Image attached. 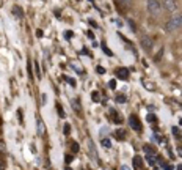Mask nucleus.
<instances>
[{
  "label": "nucleus",
  "mask_w": 182,
  "mask_h": 170,
  "mask_svg": "<svg viewBox=\"0 0 182 170\" xmlns=\"http://www.w3.org/2000/svg\"><path fill=\"white\" fill-rule=\"evenodd\" d=\"M146 161H148V164L149 165H154L155 164V158H154V154H146Z\"/></svg>",
  "instance_id": "nucleus-13"
},
{
  "label": "nucleus",
  "mask_w": 182,
  "mask_h": 170,
  "mask_svg": "<svg viewBox=\"0 0 182 170\" xmlns=\"http://www.w3.org/2000/svg\"><path fill=\"white\" fill-rule=\"evenodd\" d=\"M115 99L118 101V103H121V104H124V103L127 101V99H126V96H124V95H118V96L115 98Z\"/></svg>",
  "instance_id": "nucleus-18"
},
{
  "label": "nucleus",
  "mask_w": 182,
  "mask_h": 170,
  "mask_svg": "<svg viewBox=\"0 0 182 170\" xmlns=\"http://www.w3.org/2000/svg\"><path fill=\"white\" fill-rule=\"evenodd\" d=\"M90 2H93V0H90Z\"/></svg>",
  "instance_id": "nucleus-43"
},
{
  "label": "nucleus",
  "mask_w": 182,
  "mask_h": 170,
  "mask_svg": "<svg viewBox=\"0 0 182 170\" xmlns=\"http://www.w3.org/2000/svg\"><path fill=\"white\" fill-rule=\"evenodd\" d=\"M145 153L146 154H155V148H152L151 145H145Z\"/></svg>",
  "instance_id": "nucleus-14"
},
{
  "label": "nucleus",
  "mask_w": 182,
  "mask_h": 170,
  "mask_svg": "<svg viewBox=\"0 0 182 170\" xmlns=\"http://www.w3.org/2000/svg\"><path fill=\"white\" fill-rule=\"evenodd\" d=\"M129 125H130V128L134 129V131H137V132L141 131V123H140V120H138L137 115H130L129 117Z\"/></svg>",
  "instance_id": "nucleus-3"
},
{
  "label": "nucleus",
  "mask_w": 182,
  "mask_h": 170,
  "mask_svg": "<svg viewBox=\"0 0 182 170\" xmlns=\"http://www.w3.org/2000/svg\"><path fill=\"white\" fill-rule=\"evenodd\" d=\"M101 145L104 147V148H110V147H112V142H110V139H102L101 140Z\"/></svg>",
  "instance_id": "nucleus-16"
},
{
  "label": "nucleus",
  "mask_w": 182,
  "mask_h": 170,
  "mask_svg": "<svg viewBox=\"0 0 182 170\" xmlns=\"http://www.w3.org/2000/svg\"><path fill=\"white\" fill-rule=\"evenodd\" d=\"M57 109H58V115L61 118H65V112H63V109H61V106H60V104H57Z\"/></svg>",
  "instance_id": "nucleus-20"
},
{
  "label": "nucleus",
  "mask_w": 182,
  "mask_h": 170,
  "mask_svg": "<svg viewBox=\"0 0 182 170\" xmlns=\"http://www.w3.org/2000/svg\"><path fill=\"white\" fill-rule=\"evenodd\" d=\"M177 170H182V164H181V165H177Z\"/></svg>",
  "instance_id": "nucleus-39"
},
{
  "label": "nucleus",
  "mask_w": 182,
  "mask_h": 170,
  "mask_svg": "<svg viewBox=\"0 0 182 170\" xmlns=\"http://www.w3.org/2000/svg\"><path fill=\"white\" fill-rule=\"evenodd\" d=\"M181 27H182V14H174L168 22L165 24V30L170 32V33H171V32L179 30Z\"/></svg>",
  "instance_id": "nucleus-1"
},
{
  "label": "nucleus",
  "mask_w": 182,
  "mask_h": 170,
  "mask_svg": "<svg viewBox=\"0 0 182 170\" xmlns=\"http://www.w3.org/2000/svg\"><path fill=\"white\" fill-rule=\"evenodd\" d=\"M116 77L121 79V81H127V79H129V70H127V68H119V70H116Z\"/></svg>",
  "instance_id": "nucleus-6"
},
{
  "label": "nucleus",
  "mask_w": 182,
  "mask_h": 170,
  "mask_svg": "<svg viewBox=\"0 0 182 170\" xmlns=\"http://www.w3.org/2000/svg\"><path fill=\"white\" fill-rule=\"evenodd\" d=\"M154 170H159V169H157V167H154Z\"/></svg>",
  "instance_id": "nucleus-42"
},
{
  "label": "nucleus",
  "mask_w": 182,
  "mask_h": 170,
  "mask_svg": "<svg viewBox=\"0 0 182 170\" xmlns=\"http://www.w3.org/2000/svg\"><path fill=\"white\" fill-rule=\"evenodd\" d=\"M88 148H90V154L93 156V159H94L96 162H99V158H97V151H96V147H94V143H93L91 140H88Z\"/></svg>",
  "instance_id": "nucleus-7"
},
{
  "label": "nucleus",
  "mask_w": 182,
  "mask_h": 170,
  "mask_svg": "<svg viewBox=\"0 0 182 170\" xmlns=\"http://www.w3.org/2000/svg\"><path fill=\"white\" fill-rule=\"evenodd\" d=\"M177 154H179V156L182 158V148H177Z\"/></svg>",
  "instance_id": "nucleus-37"
},
{
  "label": "nucleus",
  "mask_w": 182,
  "mask_h": 170,
  "mask_svg": "<svg viewBox=\"0 0 182 170\" xmlns=\"http://www.w3.org/2000/svg\"><path fill=\"white\" fill-rule=\"evenodd\" d=\"M36 36H38V38H41V36H42V32H41V30H38V32H36Z\"/></svg>",
  "instance_id": "nucleus-35"
},
{
  "label": "nucleus",
  "mask_w": 182,
  "mask_h": 170,
  "mask_svg": "<svg viewBox=\"0 0 182 170\" xmlns=\"http://www.w3.org/2000/svg\"><path fill=\"white\" fill-rule=\"evenodd\" d=\"M121 170H130V169L127 167V165H123V167H121Z\"/></svg>",
  "instance_id": "nucleus-38"
},
{
  "label": "nucleus",
  "mask_w": 182,
  "mask_h": 170,
  "mask_svg": "<svg viewBox=\"0 0 182 170\" xmlns=\"http://www.w3.org/2000/svg\"><path fill=\"white\" fill-rule=\"evenodd\" d=\"M65 170H72V169H69V167H66V169H65Z\"/></svg>",
  "instance_id": "nucleus-40"
},
{
  "label": "nucleus",
  "mask_w": 182,
  "mask_h": 170,
  "mask_svg": "<svg viewBox=\"0 0 182 170\" xmlns=\"http://www.w3.org/2000/svg\"><path fill=\"white\" fill-rule=\"evenodd\" d=\"M35 73H36V77H38V79H41V71H39L38 61H35Z\"/></svg>",
  "instance_id": "nucleus-17"
},
{
  "label": "nucleus",
  "mask_w": 182,
  "mask_h": 170,
  "mask_svg": "<svg viewBox=\"0 0 182 170\" xmlns=\"http://www.w3.org/2000/svg\"><path fill=\"white\" fill-rule=\"evenodd\" d=\"M115 136H116L118 140H124L126 139V131H124V129H119V131L115 132Z\"/></svg>",
  "instance_id": "nucleus-10"
},
{
  "label": "nucleus",
  "mask_w": 182,
  "mask_h": 170,
  "mask_svg": "<svg viewBox=\"0 0 182 170\" xmlns=\"http://www.w3.org/2000/svg\"><path fill=\"white\" fill-rule=\"evenodd\" d=\"M115 2L121 6V8H124V10H126V8H129V6H132L134 0H115Z\"/></svg>",
  "instance_id": "nucleus-8"
},
{
  "label": "nucleus",
  "mask_w": 182,
  "mask_h": 170,
  "mask_svg": "<svg viewBox=\"0 0 182 170\" xmlns=\"http://www.w3.org/2000/svg\"><path fill=\"white\" fill-rule=\"evenodd\" d=\"M162 55H163V47L160 49L159 52H157V55H155V59H154V60H155V61H160V59H162Z\"/></svg>",
  "instance_id": "nucleus-19"
},
{
  "label": "nucleus",
  "mask_w": 182,
  "mask_h": 170,
  "mask_svg": "<svg viewBox=\"0 0 182 170\" xmlns=\"http://www.w3.org/2000/svg\"><path fill=\"white\" fill-rule=\"evenodd\" d=\"M146 118H148V121H151V123H152V121H157L155 115H152V114H149V115H148V117H146Z\"/></svg>",
  "instance_id": "nucleus-22"
},
{
  "label": "nucleus",
  "mask_w": 182,
  "mask_h": 170,
  "mask_svg": "<svg viewBox=\"0 0 182 170\" xmlns=\"http://www.w3.org/2000/svg\"><path fill=\"white\" fill-rule=\"evenodd\" d=\"M141 164H143L141 158H140V156H135V158H134V167H135V169H140Z\"/></svg>",
  "instance_id": "nucleus-12"
},
{
  "label": "nucleus",
  "mask_w": 182,
  "mask_h": 170,
  "mask_svg": "<svg viewBox=\"0 0 182 170\" xmlns=\"http://www.w3.org/2000/svg\"><path fill=\"white\" fill-rule=\"evenodd\" d=\"M65 161H66V164H71V162H72V156H71V154H67V156L65 158Z\"/></svg>",
  "instance_id": "nucleus-27"
},
{
  "label": "nucleus",
  "mask_w": 182,
  "mask_h": 170,
  "mask_svg": "<svg viewBox=\"0 0 182 170\" xmlns=\"http://www.w3.org/2000/svg\"><path fill=\"white\" fill-rule=\"evenodd\" d=\"M163 170H173V165H166V164H163Z\"/></svg>",
  "instance_id": "nucleus-32"
},
{
  "label": "nucleus",
  "mask_w": 182,
  "mask_h": 170,
  "mask_svg": "<svg viewBox=\"0 0 182 170\" xmlns=\"http://www.w3.org/2000/svg\"><path fill=\"white\" fill-rule=\"evenodd\" d=\"M63 131H65V134H69V131H71V126H69V125H65Z\"/></svg>",
  "instance_id": "nucleus-28"
},
{
  "label": "nucleus",
  "mask_w": 182,
  "mask_h": 170,
  "mask_svg": "<svg viewBox=\"0 0 182 170\" xmlns=\"http://www.w3.org/2000/svg\"><path fill=\"white\" fill-rule=\"evenodd\" d=\"M0 170H5V161L0 158Z\"/></svg>",
  "instance_id": "nucleus-30"
},
{
  "label": "nucleus",
  "mask_w": 182,
  "mask_h": 170,
  "mask_svg": "<svg viewBox=\"0 0 182 170\" xmlns=\"http://www.w3.org/2000/svg\"><path fill=\"white\" fill-rule=\"evenodd\" d=\"M112 118H113V120H115V121H118V123H121V115H119V114H118V112H116V110H112Z\"/></svg>",
  "instance_id": "nucleus-15"
},
{
  "label": "nucleus",
  "mask_w": 182,
  "mask_h": 170,
  "mask_svg": "<svg viewBox=\"0 0 182 170\" xmlns=\"http://www.w3.org/2000/svg\"><path fill=\"white\" fill-rule=\"evenodd\" d=\"M96 71H97L99 74H105V68H102V66H97L96 68Z\"/></svg>",
  "instance_id": "nucleus-25"
},
{
  "label": "nucleus",
  "mask_w": 182,
  "mask_h": 170,
  "mask_svg": "<svg viewBox=\"0 0 182 170\" xmlns=\"http://www.w3.org/2000/svg\"><path fill=\"white\" fill-rule=\"evenodd\" d=\"M46 101H47V96H46V95H42V104H46Z\"/></svg>",
  "instance_id": "nucleus-36"
},
{
  "label": "nucleus",
  "mask_w": 182,
  "mask_h": 170,
  "mask_svg": "<svg viewBox=\"0 0 182 170\" xmlns=\"http://www.w3.org/2000/svg\"><path fill=\"white\" fill-rule=\"evenodd\" d=\"M140 44H141V47H143L145 50H151L152 44H154V41H152L151 36L145 35V36H141V39H140Z\"/></svg>",
  "instance_id": "nucleus-4"
},
{
  "label": "nucleus",
  "mask_w": 182,
  "mask_h": 170,
  "mask_svg": "<svg viewBox=\"0 0 182 170\" xmlns=\"http://www.w3.org/2000/svg\"><path fill=\"white\" fill-rule=\"evenodd\" d=\"M71 147H72V153H77V151H78V145H77L76 142L71 143Z\"/></svg>",
  "instance_id": "nucleus-23"
},
{
  "label": "nucleus",
  "mask_w": 182,
  "mask_h": 170,
  "mask_svg": "<svg viewBox=\"0 0 182 170\" xmlns=\"http://www.w3.org/2000/svg\"><path fill=\"white\" fill-rule=\"evenodd\" d=\"M5 148H6V147H5V143H3L2 140H0V154L5 153Z\"/></svg>",
  "instance_id": "nucleus-26"
},
{
  "label": "nucleus",
  "mask_w": 182,
  "mask_h": 170,
  "mask_svg": "<svg viewBox=\"0 0 182 170\" xmlns=\"http://www.w3.org/2000/svg\"><path fill=\"white\" fill-rule=\"evenodd\" d=\"M65 38L71 39V38H72V32H65Z\"/></svg>",
  "instance_id": "nucleus-29"
},
{
  "label": "nucleus",
  "mask_w": 182,
  "mask_h": 170,
  "mask_svg": "<svg viewBox=\"0 0 182 170\" xmlns=\"http://www.w3.org/2000/svg\"><path fill=\"white\" fill-rule=\"evenodd\" d=\"M145 87H146V88H148V90H154V87H152L151 84H148V82H146V84H145Z\"/></svg>",
  "instance_id": "nucleus-33"
},
{
  "label": "nucleus",
  "mask_w": 182,
  "mask_h": 170,
  "mask_svg": "<svg viewBox=\"0 0 182 170\" xmlns=\"http://www.w3.org/2000/svg\"><path fill=\"white\" fill-rule=\"evenodd\" d=\"M148 11L151 16H159L162 13V5H160L159 0H148Z\"/></svg>",
  "instance_id": "nucleus-2"
},
{
  "label": "nucleus",
  "mask_w": 182,
  "mask_h": 170,
  "mask_svg": "<svg viewBox=\"0 0 182 170\" xmlns=\"http://www.w3.org/2000/svg\"><path fill=\"white\" fill-rule=\"evenodd\" d=\"M36 125H38V134H39V136H44V134H46L44 121H42L41 118H38V120H36Z\"/></svg>",
  "instance_id": "nucleus-9"
},
{
  "label": "nucleus",
  "mask_w": 182,
  "mask_h": 170,
  "mask_svg": "<svg viewBox=\"0 0 182 170\" xmlns=\"http://www.w3.org/2000/svg\"><path fill=\"white\" fill-rule=\"evenodd\" d=\"M115 24L118 25V27H123V22H121L119 19H116V21H115Z\"/></svg>",
  "instance_id": "nucleus-34"
},
{
  "label": "nucleus",
  "mask_w": 182,
  "mask_h": 170,
  "mask_svg": "<svg viewBox=\"0 0 182 170\" xmlns=\"http://www.w3.org/2000/svg\"><path fill=\"white\" fill-rule=\"evenodd\" d=\"M179 123H181V125H182V118H181V121H179Z\"/></svg>",
  "instance_id": "nucleus-41"
},
{
  "label": "nucleus",
  "mask_w": 182,
  "mask_h": 170,
  "mask_svg": "<svg viewBox=\"0 0 182 170\" xmlns=\"http://www.w3.org/2000/svg\"><path fill=\"white\" fill-rule=\"evenodd\" d=\"M13 14L16 17H19V19H22V17H24V14H22V11H20L19 6H14V8H13Z\"/></svg>",
  "instance_id": "nucleus-11"
},
{
  "label": "nucleus",
  "mask_w": 182,
  "mask_h": 170,
  "mask_svg": "<svg viewBox=\"0 0 182 170\" xmlns=\"http://www.w3.org/2000/svg\"><path fill=\"white\" fill-rule=\"evenodd\" d=\"M163 8L168 13H174L177 10V2L176 0H163Z\"/></svg>",
  "instance_id": "nucleus-5"
},
{
  "label": "nucleus",
  "mask_w": 182,
  "mask_h": 170,
  "mask_svg": "<svg viewBox=\"0 0 182 170\" xmlns=\"http://www.w3.org/2000/svg\"><path fill=\"white\" fill-rule=\"evenodd\" d=\"M102 50H104V52L107 54V55H113V54H112V50H110L108 47H105V46H104V44H102Z\"/></svg>",
  "instance_id": "nucleus-24"
},
{
  "label": "nucleus",
  "mask_w": 182,
  "mask_h": 170,
  "mask_svg": "<svg viewBox=\"0 0 182 170\" xmlns=\"http://www.w3.org/2000/svg\"><path fill=\"white\" fill-rule=\"evenodd\" d=\"M91 96H93V101H96V103H97V101L101 99V98H99V93H97V92H93V93H91Z\"/></svg>",
  "instance_id": "nucleus-21"
},
{
  "label": "nucleus",
  "mask_w": 182,
  "mask_h": 170,
  "mask_svg": "<svg viewBox=\"0 0 182 170\" xmlns=\"http://www.w3.org/2000/svg\"><path fill=\"white\" fill-rule=\"evenodd\" d=\"M110 88H116V81H110Z\"/></svg>",
  "instance_id": "nucleus-31"
}]
</instances>
